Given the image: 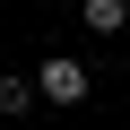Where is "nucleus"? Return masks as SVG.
<instances>
[{
  "label": "nucleus",
  "instance_id": "nucleus-2",
  "mask_svg": "<svg viewBox=\"0 0 130 130\" xmlns=\"http://www.w3.org/2000/svg\"><path fill=\"white\" fill-rule=\"evenodd\" d=\"M35 104H43V87H35V78L0 70V113H35Z\"/></svg>",
  "mask_w": 130,
  "mask_h": 130
},
{
  "label": "nucleus",
  "instance_id": "nucleus-1",
  "mask_svg": "<svg viewBox=\"0 0 130 130\" xmlns=\"http://www.w3.org/2000/svg\"><path fill=\"white\" fill-rule=\"evenodd\" d=\"M35 87H43V104H61V113H70V104H87V61L52 52L43 70H35Z\"/></svg>",
  "mask_w": 130,
  "mask_h": 130
},
{
  "label": "nucleus",
  "instance_id": "nucleus-3",
  "mask_svg": "<svg viewBox=\"0 0 130 130\" xmlns=\"http://www.w3.org/2000/svg\"><path fill=\"white\" fill-rule=\"evenodd\" d=\"M130 26V0H87V35H121Z\"/></svg>",
  "mask_w": 130,
  "mask_h": 130
}]
</instances>
